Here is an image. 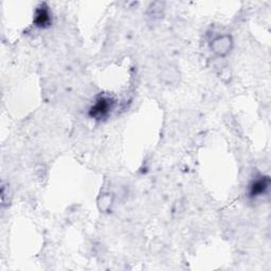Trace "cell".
Returning <instances> with one entry per match:
<instances>
[{
  "mask_svg": "<svg viewBox=\"0 0 271 271\" xmlns=\"http://www.w3.org/2000/svg\"><path fill=\"white\" fill-rule=\"evenodd\" d=\"M113 102L108 97H100L89 110V115L97 120L106 118L112 109Z\"/></svg>",
  "mask_w": 271,
  "mask_h": 271,
  "instance_id": "cell-1",
  "label": "cell"
},
{
  "mask_svg": "<svg viewBox=\"0 0 271 271\" xmlns=\"http://www.w3.org/2000/svg\"><path fill=\"white\" fill-rule=\"evenodd\" d=\"M270 185V179L268 177H260L250 184L249 186V196L256 198L264 195L267 192Z\"/></svg>",
  "mask_w": 271,
  "mask_h": 271,
  "instance_id": "cell-2",
  "label": "cell"
},
{
  "mask_svg": "<svg viewBox=\"0 0 271 271\" xmlns=\"http://www.w3.org/2000/svg\"><path fill=\"white\" fill-rule=\"evenodd\" d=\"M34 23L40 28H47L50 25L51 15L49 8L46 5H41L37 8L34 17Z\"/></svg>",
  "mask_w": 271,
  "mask_h": 271,
  "instance_id": "cell-3",
  "label": "cell"
},
{
  "mask_svg": "<svg viewBox=\"0 0 271 271\" xmlns=\"http://www.w3.org/2000/svg\"><path fill=\"white\" fill-rule=\"evenodd\" d=\"M232 46V41L229 36L218 37L213 42L214 52L218 55H226L230 52Z\"/></svg>",
  "mask_w": 271,
  "mask_h": 271,
  "instance_id": "cell-4",
  "label": "cell"
}]
</instances>
